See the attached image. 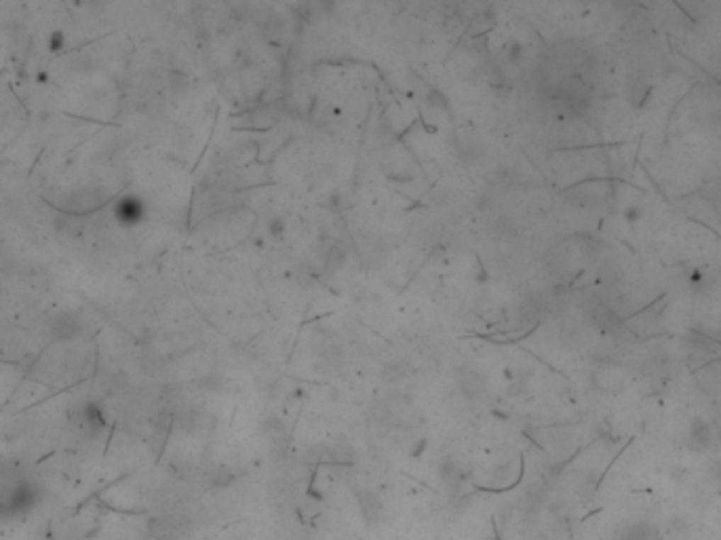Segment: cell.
<instances>
[{
    "instance_id": "1",
    "label": "cell",
    "mask_w": 721,
    "mask_h": 540,
    "mask_svg": "<svg viewBox=\"0 0 721 540\" xmlns=\"http://www.w3.org/2000/svg\"><path fill=\"white\" fill-rule=\"evenodd\" d=\"M357 500H359V511H361L363 519L369 526H376L382 519V502H380L378 494L371 492V490H361Z\"/></svg>"
},
{
    "instance_id": "2",
    "label": "cell",
    "mask_w": 721,
    "mask_h": 540,
    "mask_svg": "<svg viewBox=\"0 0 721 540\" xmlns=\"http://www.w3.org/2000/svg\"><path fill=\"white\" fill-rule=\"evenodd\" d=\"M620 540H656V530L649 524H631Z\"/></svg>"
},
{
    "instance_id": "3",
    "label": "cell",
    "mask_w": 721,
    "mask_h": 540,
    "mask_svg": "<svg viewBox=\"0 0 721 540\" xmlns=\"http://www.w3.org/2000/svg\"><path fill=\"white\" fill-rule=\"evenodd\" d=\"M692 439L700 446H709L711 444V427L703 420H694L692 424Z\"/></svg>"
},
{
    "instance_id": "4",
    "label": "cell",
    "mask_w": 721,
    "mask_h": 540,
    "mask_svg": "<svg viewBox=\"0 0 721 540\" xmlns=\"http://www.w3.org/2000/svg\"><path fill=\"white\" fill-rule=\"evenodd\" d=\"M230 481H233V475H230V471H228V468H218V471L213 473L211 485L220 490V488H226Z\"/></svg>"
},
{
    "instance_id": "5",
    "label": "cell",
    "mask_w": 721,
    "mask_h": 540,
    "mask_svg": "<svg viewBox=\"0 0 721 540\" xmlns=\"http://www.w3.org/2000/svg\"><path fill=\"white\" fill-rule=\"evenodd\" d=\"M491 540H500V539H491Z\"/></svg>"
}]
</instances>
